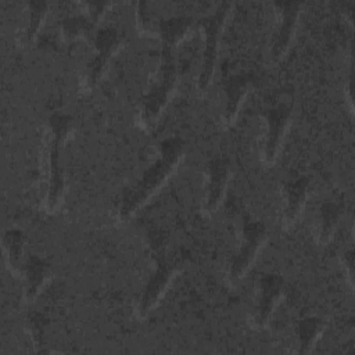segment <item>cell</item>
Masks as SVG:
<instances>
[{"instance_id":"cell-2","label":"cell","mask_w":355,"mask_h":355,"mask_svg":"<svg viewBox=\"0 0 355 355\" xmlns=\"http://www.w3.org/2000/svg\"><path fill=\"white\" fill-rule=\"evenodd\" d=\"M178 82L179 79L173 49L164 44L158 79L143 101L140 118L146 126H154L158 122L164 114V110L178 92Z\"/></svg>"},{"instance_id":"cell-6","label":"cell","mask_w":355,"mask_h":355,"mask_svg":"<svg viewBox=\"0 0 355 355\" xmlns=\"http://www.w3.org/2000/svg\"><path fill=\"white\" fill-rule=\"evenodd\" d=\"M182 269L183 265L178 257H168L166 250L158 254L157 270L148 280L137 306L139 318L144 319L154 308L158 306L165 293L171 287L172 282L180 273Z\"/></svg>"},{"instance_id":"cell-8","label":"cell","mask_w":355,"mask_h":355,"mask_svg":"<svg viewBox=\"0 0 355 355\" xmlns=\"http://www.w3.org/2000/svg\"><path fill=\"white\" fill-rule=\"evenodd\" d=\"M125 36L116 29H104L97 36L96 54L87 68V86L94 87L108 69L112 57L123 47Z\"/></svg>"},{"instance_id":"cell-1","label":"cell","mask_w":355,"mask_h":355,"mask_svg":"<svg viewBox=\"0 0 355 355\" xmlns=\"http://www.w3.org/2000/svg\"><path fill=\"white\" fill-rule=\"evenodd\" d=\"M183 154V141L180 139L172 137L162 141L158 161L146 171L141 180L135 187L125 193L119 209L121 220L130 219L161 190L179 166Z\"/></svg>"},{"instance_id":"cell-9","label":"cell","mask_w":355,"mask_h":355,"mask_svg":"<svg viewBox=\"0 0 355 355\" xmlns=\"http://www.w3.org/2000/svg\"><path fill=\"white\" fill-rule=\"evenodd\" d=\"M276 7L280 8V25L273 36L269 51L273 62H279L291 46L298 26L302 4L298 1H280L276 3Z\"/></svg>"},{"instance_id":"cell-5","label":"cell","mask_w":355,"mask_h":355,"mask_svg":"<svg viewBox=\"0 0 355 355\" xmlns=\"http://www.w3.org/2000/svg\"><path fill=\"white\" fill-rule=\"evenodd\" d=\"M268 229L259 220H245L243 226V243L229 268L227 280L232 286L240 283L252 268L261 250L268 241Z\"/></svg>"},{"instance_id":"cell-19","label":"cell","mask_w":355,"mask_h":355,"mask_svg":"<svg viewBox=\"0 0 355 355\" xmlns=\"http://www.w3.org/2000/svg\"><path fill=\"white\" fill-rule=\"evenodd\" d=\"M29 7V18L26 28L24 31V40L31 43L36 39L37 33L40 32L43 22L49 12V4L46 1H31L28 3Z\"/></svg>"},{"instance_id":"cell-7","label":"cell","mask_w":355,"mask_h":355,"mask_svg":"<svg viewBox=\"0 0 355 355\" xmlns=\"http://www.w3.org/2000/svg\"><path fill=\"white\" fill-rule=\"evenodd\" d=\"M290 122H291V107L288 104L280 103L279 105L268 110L266 112L268 132H266V137L262 148V159L265 165H273L277 161L290 128Z\"/></svg>"},{"instance_id":"cell-10","label":"cell","mask_w":355,"mask_h":355,"mask_svg":"<svg viewBox=\"0 0 355 355\" xmlns=\"http://www.w3.org/2000/svg\"><path fill=\"white\" fill-rule=\"evenodd\" d=\"M283 298V279L277 275H265L259 280V301L257 313L251 319L254 329H266L275 309Z\"/></svg>"},{"instance_id":"cell-18","label":"cell","mask_w":355,"mask_h":355,"mask_svg":"<svg viewBox=\"0 0 355 355\" xmlns=\"http://www.w3.org/2000/svg\"><path fill=\"white\" fill-rule=\"evenodd\" d=\"M22 234L18 230H10L6 233L4 240H3V247L6 252V259L10 270L15 275H19L22 270L21 266V255L24 251V244H22Z\"/></svg>"},{"instance_id":"cell-4","label":"cell","mask_w":355,"mask_h":355,"mask_svg":"<svg viewBox=\"0 0 355 355\" xmlns=\"http://www.w3.org/2000/svg\"><path fill=\"white\" fill-rule=\"evenodd\" d=\"M232 10H233V3L225 1L218 6V8L212 15H208L201 19V26L205 33V46L202 53V65H201L198 83H197L200 93H205L214 79L216 64H218L219 43H220L222 32Z\"/></svg>"},{"instance_id":"cell-20","label":"cell","mask_w":355,"mask_h":355,"mask_svg":"<svg viewBox=\"0 0 355 355\" xmlns=\"http://www.w3.org/2000/svg\"><path fill=\"white\" fill-rule=\"evenodd\" d=\"M28 331L32 336V340L36 345H44V330H46V318L42 313H31L26 319Z\"/></svg>"},{"instance_id":"cell-14","label":"cell","mask_w":355,"mask_h":355,"mask_svg":"<svg viewBox=\"0 0 355 355\" xmlns=\"http://www.w3.org/2000/svg\"><path fill=\"white\" fill-rule=\"evenodd\" d=\"M24 275L26 277V288H25V301L33 302L36 297L42 293L47 282L50 280L51 270L47 261L37 255H32L28 258L24 266Z\"/></svg>"},{"instance_id":"cell-22","label":"cell","mask_w":355,"mask_h":355,"mask_svg":"<svg viewBox=\"0 0 355 355\" xmlns=\"http://www.w3.org/2000/svg\"><path fill=\"white\" fill-rule=\"evenodd\" d=\"M343 265H344V269H347V273H348V280H349V284L352 286V280H354V257H352V251H348L344 254V259H343Z\"/></svg>"},{"instance_id":"cell-17","label":"cell","mask_w":355,"mask_h":355,"mask_svg":"<svg viewBox=\"0 0 355 355\" xmlns=\"http://www.w3.org/2000/svg\"><path fill=\"white\" fill-rule=\"evenodd\" d=\"M341 204L334 201H327L320 207V222L318 227L319 244H327L333 239L338 220L341 218Z\"/></svg>"},{"instance_id":"cell-3","label":"cell","mask_w":355,"mask_h":355,"mask_svg":"<svg viewBox=\"0 0 355 355\" xmlns=\"http://www.w3.org/2000/svg\"><path fill=\"white\" fill-rule=\"evenodd\" d=\"M50 180L46 207L49 212H55L62 205L65 194V179L61 166V150L67 141L72 122L67 115H53L50 119Z\"/></svg>"},{"instance_id":"cell-16","label":"cell","mask_w":355,"mask_h":355,"mask_svg":"<svg viewBox=\"0 0 355 355\" xmlns=\"http://www.w3.org/2000/svg\"><path fill=\"white\" fill-rule=\"evenodd\" d=\"M193 19L189 17H176L164 21L158 26V33L162 37V43L169 47L178 46L193 29Z\"/></svg>"},{"instance_id":"cell-11","label":"cell","mask_w":355,"mask_h":355,"mask_svg":"<svg viewBox=\"0 0 355 355\" xmlns=\"http://www.w3.org/2000/svg\"><path fill=\"white\" fill-rule=\"evenodd\" d=\"M230 178V164L225 157L214 158L208 165V186L204 212L214 214L223 202Z\"/></svg>"},{"instance_id":"cell-13","label":"cell","mask_w":355,"mask_h":355,"mask_svg":"<svg viewBox=\"0 0 355 355\" xmlns=\"http://www.w3.org/2000/svg\"><path fill=\"white\" fill-rule=\"evenodd\" d=\"M250 89L251 79L247 75H234L225 82L226 107L222 116V125L225 128H230L234 125Z\"/></svg>"},{"instance_id":"cell-12","label":"cell","mask_w":355,"mask_h":355,"mask_svg":"<svg viewBox=\"0 0 355 355\" xmlns=\"http://www.w3.org/2000/svg\"><path fill=\"white\" fill-rule=\"evenodd\" d=\"M309 187L311 180L308 176H301L286 184V205L282 215L284 229L293 227L301 218L309 196Z\"/></svg>"},{"instance_id":"cell-15","label":"cell","mask_w":355,"mask_h":355,"mask_svg":"<svg viewBox=\"0 0 355 355\" xmlns=\"http://www.w3.org/2000/svg\"><path fill=\"white\" fill-rule=\"evenodd\" d=\"M326 323L322 318L318 316H308L298 322L297 324V336H298V352L300 354H309L319 338L324 331Z\"/></svg>"},{"instance_id":"cell-21","label":"cell","mask_w":355,"mask_h":355,"mask_svg":"<svg viewBox=\"0 0 355 355\" xmlns=\"http://www.w3.org/2000/svg\"><path fill=\"white\" fill-rule=\"evenodd\" d=\"M89 8V14H90V19L93 21V24H97L101 17L104 15V12L107 11V8L111 6V3L108 1H92L86 4Z\"/></svg>"}]
</instances>
